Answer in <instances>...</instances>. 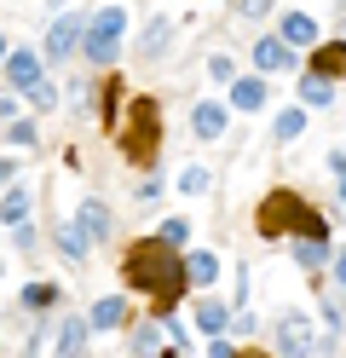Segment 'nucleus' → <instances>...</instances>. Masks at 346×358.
Instances as JSON below:
<instances>
[{
  "mask_svg": "<svg viewBox=\"0 0 346 358\" xmlns=\"http://www.w3.org/2000/svg\"><path fill=\"white\" fill-rule=\"evenodd\" d=\"M75 47H87L81 17H75V12H58V17H52V29H46V47H41V58H69Z\"/></svg>",
  "mask_w": 346,
  "mask_h": 358,
  "instance_id": "obj_6",
  "label": "nucleus"
},
{
  "mask_svg": "<svg viewBox=\"0 0 346 358\" xmlns=\"http://www.w3.org/2000/svg\"><path fill=\"white\" fill-rule=\"evenodd\" d=\"M133 203H145V208H150V203H161V185H156V179H145V185H138V196H133Z\"/></svg>",
  "mask_w": 346,
  "mask_h": 358,
  "instance_id": "obj_31",
  "label": "nucleus"
},
{
  "mask_svg": "<svg viewBox=\"0 0 346 358\" xmlns=\"http://www.w3.org/2000/svg\"><path fill=\"white\" fill-rule=\"evenodd\" d=\"M312 76H323V81L346 76V41H323V47L312 52Z\"/></svg>",
  "mask_w": 346,
  "mask_h": 358,
  "instance_id": "obj_13",
  "label": "nucleus"
},
{
  "mask_svg": "<svg viewBox=\"0 0 346 358\" xmlns=\"http://www.w3.org/2000/svg\"><path fill=\"white\" fill-rule=\"evenodd\" d=\"M115 145L127 150V162H156V150H161V104L156 99H127Z\"/></svg>",
  "mask_w": 346,
  "mask_h": 358,
  "instance_id": "obj_3",
  "label": "nucleus"
},
{
  "mask_svg": "<svg viewBox=\"0 0 346 358\" xmlns=\"http://www.w3.org/2000/svg\"><path fill=\"white\" fill-rule=\"evenodd\" d=\"M75 220H81V231H87L92 243H110V231H115V220H110V208L99 203V196H81V208H75Z\"/></svg>",
  "mask_w": 346,
  "mask_h": 358,
  "instance_id": "obj_9",
  "label": "nucleus"
},
{
  "mask_svg": "<svg viewBox=\"0 0 346 358\" xmlns=\"http://www.w3.org/2000/svg\"><path fill=\"white\" fill-rule=\"evenodd\" d=\"M237 358H271V352H254V347H248V352H237Z\"/></svg>",
  "mask_w": 346,
  "mask_h": 358,
  "instance_id": "obj_35",
  "label": "nucleus"
},
{
  "mask_svg": "<svg viewBox=\"0 0 346 358\" xmlns=\"http://www.w3.org/2000/svg\"><path fill=\"white\" fill-rule=\"evenodd\" d=\"M231 110H248V116L266 110V81L260 76H237V81H231Z\"/></svg>",
  "mask_w": 346,
  "mask_h": 358,
  "instance_id": "obj_12",
  "label": "nucleus"
},
{
  "mask_svg": "<svg viewBox=\"0 0 346 358\" xmlns=\"http://www.w3.org/2000/svg\"><path fill=\"white\" fill-rule=\"evenodd\" d=\"M122 283L127 289H138V295H150L156 301V312L168 318V306L185 295V260H179V249H168L161 237H138V243H127V255H122Z\"/></svg>",
  "mask_w": 346,
  "mask_h": 358,
  "instance_id": "obj_1",
  "label": "nucleus"
},
{
  "mask_svg": "<svg viewBox=\"0 0 346 358\" xmlns=\"http://www.w3.org/2000/svg\"><path fill=\"white\" fill-rule=\"evenodd\" d=\"M87 318H75V312H69L64 318V329H58V358H81V347H87Z\"/></svg>",
  "mask_w": 346,
  "mask_h": 358,
  "instance_id": "obj_16",
  "label": "nucleus"
},
{
  "mask_svg": "<svg viewBox=\"0 0 346 358\" xmlns=\"http://www.w3.org/2000/svg\"><path fill=\"white\" fill-rule=\"evenodd\" d=\"M41 64H46V58H41L35 47H17V52H6V64H0V70H6V81L17 87V93H35V87L46 81Z\"/></svg>",
  "mask_w": 346,
  "mask_h": 358,
  "instance_id": "obj_7",
  "label": "nucleus"
},
{
  "mask_svg": "<svg viewBox=\"0 0 346 358\" xmlns=\"http://www.w3.org/2000/svg\"><path fill=\"white\" fill-rule=\"evenodd\" d=\"M0 220H6L12 231H17V226H29V191H23V185H12L6 196H0Z\"/></svg>",
  "mask_w": 346,
  "mask_h": 358,
  "instance_id": "obj_19",
  "label": "nucleus"
},
{
  "mask_svg": "<svg viewBox=\"0 0 346 358\" xmlns=\"http://www.w3.org/2000/svg\"><path fill=\"white\" fill-rule=\"evenodd\" d=\"M300 99H306V104H329V99H335V87L323 81V76L306 70V76H300Z\"/></svg>",
  "mask_w": 346,
  "mask_h": 358,
  "instance_id": "obj_23",
  "label": "nucleus"
},
{
  "mask_svg": "<svg viewBox=\"0 0 346 358\" xmlns=\"http://www.w3.org/2000/svg\"><path fill=\"white\" fill-rule=\"evenodd\" d=\"M294 64V47L283 35H266V41H254V70L260 76H277V70H289Z\"/></svg>",
  "mask_w": 346,
  "mask_h": 358,
  "instance_id": "obj_8",
  "label": "nucleus"
},
{
  "mask_svg": "<svg viewBox=\"0 0 346 358\" xmlns=\"http://www.w3.org/2000/svg\"><path fill=\"white\" fill-rule=\"evenodd\" d=\"M191 127H196V139H219V133H225V104L202 99V104L191 110Z\"/></svg>",
  "mask_w": 346,
  "mask_h": 358,
  "instance_id": "obj_14",
  "label": "nucleus"
},
{
  "mask_svg": "<svg viewBox=\"0 0 346 358\" xmlns=\"http://www.w3.org/2000/svg\"><path fill=\"white\" fill-rule=\"evenodd\" d=\"M300 133H306V110L294 104V110H283V116H277V139L289 145V139H300Z\"/></svg>",
  "mask_w": 346,
  "mask_h": 358,
  "instance_id": "obj_24",
  "label": "nucleus"
},
{
  "mask_svg": "<svg viewBox=\"0 0 346 358\" xmlns=\"http://www.w3.org/2000/svg\"><path fill=\"white\" fill-rule=\"evenodd\" d=\"M6 139H12L17 150H35V127H29V122H12V127H6Z\"/></svg>",
  "mask_w": 346,
  "mask_h": 358,
  "instance_id": "obj_28",
  "label": "nucleus"
},
{
  "mask_svg": "<svg viewBox=\"0 0 346 358\" xmlns=\"http://www.w3.org/2000/svg\"><path fill=\"white\" fill-rule=\"evenodd\" d=\"M191 324L208 335V341H214V335H225L231 329V312H225V301H214V295H202L196 306H191Z\"/></svg>",
  "mask_w": 346,
  "mask_h": 358,
  "instance_id": "obj_10",
  "label": "nucleus"
},
{
  "mask_svg": "<svg viewBox=\"0 0 346 358\" xmlns=\"http://www.w3.org/2000/svg\"><path fill=\"white\" fill-rule=\"evenodd\" d=\"M294 255H300V266H329V260H335V255H329V237H300Z\"/></svg>",
  "mask_w": 346,
  "mask_h": 358,
  "instance_id": "obj_20",
  "label": "nucleus"
},
{
  "mask_svg": "<svg viewBox=\"0 0 346 358\" xmlns=\"http://www.w3.org/2000/svg\"><path fill=\"white\" fill-rule=\"evenodd\" d=\"M214 278H219V255L214 249H191L185 255V283L191 289H214Z\"/></svg>",
  "mask_w": 346,
  "mask_h": 358,
  "instance_id": "obj_11",
  "label": "nucleus"
},
{
  "mask_svg": "<svg viewBox=\"0 0 346 358\" xmlns=\"http://www.w3.org/2000/svg\"><path fill=\"white\" fill-rule=\"evenodd\" d=\"M122 35H127V6H99L87 24V64H115V52H122Z\"/></svg>",
  "mask_w": 346,
  "mask_h": 358,
  "instance_id": "obj_4",
  "label": "nucleus"
},
{
  "mask_svg": "<svg viewBox=\"0 0 346 358\" xmlns=\"http://www.w3.org/2000/svg\"><path fill=\"white\" fill-rule=\"evenodd\" d=\"M6 52H12V47H6V35H0V64H6Z\"/></svg>",
  "mask_w": 346,
  "mask_h": 358,
  "instance_id": "obj_36",
  "label": "nucleus"
},
{
  "mask_svg": "<svg viewBox=\"0 0 346 358\" xmlns=\"http://www.w3.org/2000/svg\"><path fill=\"white\" fill-rule=\"evenodd\" d=\"M283 41L289 47H317V24L306 12H283Z\"/></svg>",
  "mask_w": 346,
  "mask_h": 358,
  "instance_id": "obj_17",
  "label": "nucleus"
},
{
  "mask_svg": "<svg viewBox=\"0 0 346 358\" xmlns=\"http://www.w3.org/2000/svg\"><path fill=\"white\" fill-rule=\"evenodd\" d=\"M87 324H92V329H122V324H127V301H122V295H104L99 306L87 312Z\"/></svg>",
  "mask_w": 346,
  "mask_h": 358,
  "instance_id": "obj_15",
  "label": "nucleus"
},
{
  "mask_svg": "<svg viewBox=\"0 0 346 358\" xmlns=\"http://www.w3.org/2000/svg\"><path fill=\"white\" fill-rule=\"evenodd\" d=\"M329 266H335V283L346 289V249H335V260H329Z\"/></svg>",
  "mask_w": 346,
  "mask_h": 358,
  "instance_id": "obj_33",
  "label": "nucleus"
},
{
  "mask_svg": "<svg viewBox=\"0 0 346 358\" xmlns=\"http://www.w3.org/2000/svg\"><path fill=\"white\" fill-rule=\"evenodd\" d=\"M312 318L306 312H283V318H277V352L283 358H312Z\"/></svg>",
  "mask_w": 346,
  "mask_h": 358,
  "instance_id": "obj_5",
  "label": "nucleus"
},
{
  "mask_svg": "<svg viewBox=\"0 0 346 358\" xmlns=\"http://www.w3.org/2000/svg\"><path fill=\"white\" fill-rule=\"evenodd\" d=\"M161 47H168V17H156V24L138 35V58H156Z\"/></svg>",
  "mask_w": 346,
  "mask_h": 358,
  "instance_id": "obj_22",
  "label": "nucleus"
},
{
  "mask_svg": "<svg viewBox=\"0 0 346 358\" xmlns=\"http://www.w3.org/2000/svg\"><path fill=\"white\" fill-rule=\"evenodd\" d=\"M254 231L260 237H329L323 220L306 208V196H294V191H271L260 214H254Z\"/></svg>",
  "mask_w": 346,
  "mask_h": 358,
  "instance_id": "obj_2",
  "label": "nucleus"
},
{
  "mask_svg": "<svg viewBox=\"0 0 346 358\" xmlns=\"http://www.w3.org/2000/svg\"><path fill=\"white\" fill-rule=\"evenodd\" d=\"M208 76H219V81H237V70H231V58H208Z\"/></svg>",
  "mask_w": 346,
  "mask_h": 358,
  "instance_id": "obj_32",
  "label": "nucleus"
},
{
  "mask_svg": "<svg viewBox=\"0 0 346 358\" xmlns=\"http://www.w3.org/2000/svg\"><path fill=\"white\" fill-rule=\"evenodd\" d=\"M161 243H168V249H179L185 237H191V226H185V220H161V231H156Z\"/></svg>",
  "mask_w": 346,
  "mask_h": 358,
  "instance_id": "obj_27",
  "label": "nucleus"
},
{
  "mask_svg": "<svg viewBox=\"0 0 346 358\" xmlns=\"http://www.w3.org/2000/svg\"><path fill=\"white\" fill-rule=\"evenodd\" d=\"M23 301H29L35 312H46V306L58 301V289H52V283H29V289H23Z\"/></svg>",
  "mask_w": 346,
  "mask_h": 358,
  "instance_id": "obj_25",
  "label": "nucleus"
},
{
  "mask_svg": "<svg viewBox=\"0 0 346 358\" xmlns=\"http://www.w3.org/2000/svg\"><path fill=\"white\" fill-rule=\"evenodd\" d=\"M29 104H35V110H52V104H58V87H52V81H41L35 93H29Z\"/></svg>",
  "mask_w": 346,
  "mask_h": 358,
  "instance_id": "obj_29",
  "label": "nucleus"
},
{
  "mask_svg": "<svg viewBox=\"0 0 346 358\" xmlns=\"http://www.w3.org/2000/svg\"><path fill=\"white\" fill-rule=\"evenodd\" d=\"M237 12L254 24V17H266V12H271V0H237Z\"/></svg>",
  "mask_w": 346,
  "mask_h": 358,
  "instance_id": "obj_30",
  "label": "nucleus"
},
{
  "mask_svg": "<svg viewBox=\"0 0 346 358\" xmlns=\"http://www.w3.org/2000/svg\"><path fill=\"white\" fill-rule=\"evenodd\" d=\"M58 249H64V260H87L92 237L81 231V220H64V226H58Z\"/></svg>",
  "mask_w": 346,
  "mask_h": 358,
  "instance_id": "obj_18",
  "label": "nucleus"
},
{
  "mask_svg": "<svg viewBox=\"0 0 346 358\" xmlns=\"http://www.w3.org/2000/svg\"><path fill=\"white\" fill-rule=\"evenodd\" d=\"M208 358H237V352H231V347L219 341V335H214V341H208Z\"/></svg>",
  "mask_w": 346,
  "mask_h": 358,
  "instance_id": "obj_34",
  "label": "nucleus"
},
{
  "mask_svg": "<svg viewBox=\"0 0 346 358\" xmlns=\"http://www.w3.org/2000/svg\"><path fill=\"white\" fill-rule=\"evenodd\" d=\"M179 191H185V196H202V191H208V168H185V173H179Z\"/></svg>",
  "mask_w": 346,
  "mask_h": 358,
  "instance_id": "obj_26",
  "label": "nucleus"
},
{
  "mask_svg": "<svg viewBox=\"0 0 346 358\" xmlns=\"http://www.w3.org/2000/svg\"><path fill=\"white\" fill-rule=\"evenodd\" d=\"M161 335H168V324H138V329H133V352H138V358L161 352Z\"/></svg>",
  "mask_w": 346,
  "mask_h": 358,
  "instance_id": "obj_21",
  "label": "nucleus"
}]
</instances>
